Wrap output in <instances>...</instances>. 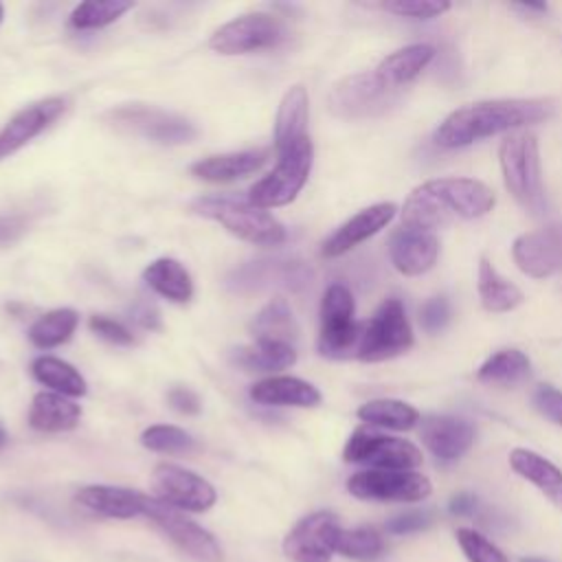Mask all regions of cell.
Instances as JSON below:
<instances>
[{
	"label": "cell",
	"instance_id": "obj_27",
	"mask_svg": "<svg viewBox=\"0 0 562 562\" xmlns=\"http://www.w3.org/2000/svg\"><path fill=\"white\" fill-rule=\"evenodd\" d=\"M250 334L255 336V342H274V345L294 347V340L299 336V325L288 301L281 296L268 301L250 321Z\"/></svg>",
	"mask_w": 562,
	"mask_h": 562
},
{
	"label": "cell",
	"instance_id": "obj_35",
	"mask_svg": "<svg viewBox=\"0 0 562 562\" xmlns=\"http://www.w3.org/2000/svg\"><path fill=\"white\" fill-rule=\"evenodd\" d=\"M79 325V314L72 307H57L37 316L29 327V340L37 349H53L70 340Z\"/></svg>",
	"mask_w": 562,
	"mask_h": 562
},
{
	"label": "cell",
	"instance_id": "obj_1",
	"mask_svg": "<svg viewBox=\"0 0 562 562\" xmlns=\"http://www.w3.org/2000/svg\"><path fill=\"white\" fill-rule=\"evenodd\" d=\"M555 114L553 99H487L450 112L435 130L432 140L443 149L468 147L503 132L549 121Z\"/></svg>",
	"mask_w": 562,
	"mask_h": 562
},
{
	"label": "cell",
	"instance_id": "obj_33",
	"mask_svg": "<svg viewBox=\"0 0 562 562\" xmlns=\"http://www.w3.org/2000/svg\"><path fill=\"white\" fill-rule=\"evenodd\" d=\"M31 373L40 384L66 397H81L88 391L83 375L70 362L55 356H37L31 362Z\"/></svg>",
	"mask_w": 562,
	"mask_h": 562
},
{
	"label": "cell",
	"instance_id": "obj_40",
	"mask_svg": "<svg viewBox=\"0 0 562 562\" xmlns=\"http://www.w3.org/2000/svg\"><path fill=\"white\" fill-rule=\"evenodd\" d=\"M457 542L468 562H509L505 553L474 529H459Z\"/></svg>",
	"mask_w": 562,
	"mask_h": 562
},
{
	"label": "cell",
	"instance_id": "obj_53",
	"mask_svg": "<svg viewBox=\"0 0 562 562\" xmlns=\"http://www.w3.org/2000/svg\"><path fill=\"white\" fill-rule=\"evenodd\" d=\"M2 13H4V11H2V4H0V22H2Z\"/></svg>",
	"mask_w": 562,
	"mask_h": 562
},
{
	"label": "cell",
	"instance_id": "obj_20",
	"mask_svg": "<svg viewBox=\"0 0 562 562\" xmlns=\"http://www.w3.org/2000/svg\"><path fill=\"white\" fill-rule=\"evenodd\" d=\"M395 213H397V206L393 202H378L358 211L323 241L321 252L325 257H340L349 252L351 248L360 246L362 241L380 233L395 217Z\"/></svg>",
	"mask_w": 562,
	"mask_h": 562
},
{
	"label": "cell",
	"instance_id": "obj_14",
	"mask_svg": "<svg viewBox=\"0 0 562 562\" xmlns=\"http://www.w3.org/2000/svg\"><path fill=\"white\" fill-rule=\"evenodd\" d=\"M151 487L158 501L180 512H206L217 501L215 487L204 476L176 463H158L151 472Z\"/></svg>",
	"mask_w": 562,
	"mask_h": 562
},
{
	"label": "cell",
	"instance_id": "obj_52",
	"mask_svg": "<svg viewBox=\"0 0 562 562\" xmlns=\"http://www.w3.org/2000/svg\"><path fill=\"white\" fill-rule=\"evenodd\" d=\"M7 443V430L2 428V424H0V448Z\"/></svg>",
	"mask_w": 562,
	"mask_h": 562
},
{
	"label": "cell",
	"instance_id": "obj_29",
	"mask_svg": "<svg viewBox=\"0 0 562 562\" xmlns=\"http://www.w3.org/2000/svg\"><path fill=\"white\" fill-rule=\"evenodd\" d=\"M145 283L173 303H187L193 296V279L189 270L173 257H158L143 270Z\"/></svg>",
	"mask_w": 562,
	"mask_h": 562
},
{
	"label": "cell",
	"instance_id": "obj_3",
	"mask_svg": "<svg viewBox=\"0 0 562 562\" xmlns=\"http://www.w3.org/2000/svg\"><path fill=\"white\" fill-rule=\"evenodd\" d=\"M498 162L512 198L529 215L542 217L547 213V193L542 187L538 138L527 130L507 134L498 147Z\"/></svg>",
	"mask_w": 562,
	"mask_h": 562
},
{
	"label": "cell",
	"instance_id": "obj_26",
	"mask_svg": "<svg viewBox=\"0 0 562 562\" xmlns=\"http://www.w3.org/2000/svg\"><path fill=\"white\" fill-rule=\"evenodd\" d=\"M509 465L518 476L529 481L555 507L562 509V470L555 463H551L549 459H544L533 450L514 448L509 452Z\"/></svg>",
	"mask_w": 562,
	"mask_h": 562
},
{
	"label": "cell",
	"instance_id": "obj_9",
	"mask_svg": "<svg viewBox=\"0 0 562 562\" xmlns=\"http://www.w3.org/2000/svg\"><path fill=\"white\" fill-rule=\"evenodd\" d=\"M342 459L369 465V470H415L424 461L413 441L373 428H356L342 448Z\"/></svg>",
	"mask_w": 562,
	"mask_h": 562
},
{
	"label": "cell",
	"instance_id": "obj_42",
	"mask_svg": "<svg viewBox=\"0 0 562 562\" xmlns=\"http://www.w3.org/2000/svg\"><path fill=\"white\" fill-rule=\"evenodd\" d=\"M531 402L542 417H547L549 422L562 428V389L549 382L538 384L531 393Z\"/></svg>",
	"mask_w": 562,
	"mask_h": 562
},
{
	"label": "cell",
	"instance_id": "obj_31",
	"mask_svg": "<svg viewBox=\"0 0 562 562\" xmlns=\"http://www.w3.org/2000/svg\"><path fill=\"white\" fill-rule=\"evenodd\" d=\"M531 375V360L520 349H498L476 371V380L492 386H516Z\"/></svg>",
	"mask_w": 562,
	"mask_h": 562
},
{
	"label": "cell",
	"instance_id": "obj_2",
	"mask_svg": "<svg viewBox=\"0 0 562 562\" xmlns=\"http://www.w3.org/2000/svg\"><path fill=\"white\" fill-rule=\"evenodd\" d=\"M494 204V191L476 178H435L411 191L402 206V226L435 233L454 220L483 217Z\"/></svg>",
	"mask_w": 562,
	"mask_h": 562
},
{
	"label": "cell",
	"instance_id": "obj_24",
	"mask_svg": "<svg viewBox=\"0 0 562 562\" xmlns=\"http://www.w3.org/2000/svg\"><path fill=\"white\" fill-rule=\"evenodd\" d=\"M310 119V97L303 86H292L277 110L274 119V151H283L307 134Z\"/></svg>",
	"mask_w": 562,
	"mask_h": 562
},
{
	"label": "cell",
	"instance_id": "obj_19",
	"mask_svg": "<svg viewBox=\"0 0 562 562\" xmlns=\"http://www.w3.org/2000/svg\"><path fill=\"white\" fill-rule=\"evenodd\" d=\"M389 257L404 277H419L437 263L439 239L430 231L400 226L389 237Z\"/></svg>",
	"mask_w": 562,
	"mask_h": 562
},
{
	"label": "cell",
	"instance_id": "obj_47",
	"mask_svg": "<svg viewBox=\"0 0 562 562\" xmlns=\"http://www.w3.org/2000/svg\"><path fill=\"white\" fill-rule=\"evenodd\" d=\"M26 233V222L20 215H0V246L15 244Z\"/></svg>",
	"mask_w": 562,
	"mask_h": 562
},
{
	"label": "cell",
	"instance_id": "obj_12",
	"mask_svg": "<svg viewBox=\"0 0 562 562\" xmlns=\"http://www.w3.org/2000/svg\"><path fill=\"white\" fill-rule=\"evenodd\" d=\"M351 496L378 503H415L430 496L428 476L417 470H360L347 479Z\"/></svg>",
	"mask_w": 562,
	"mask_h": 562
},
{
	"label": "cell",
	"instance_id": "obj_50",
	"mask_svg": "<svg viewBox=\"0 0 562 562\" xmlns=\"http://www.w3.org/2000/svg\"><path fill=\"white\" fill-rule=\"evenodd\" d=\"M514 9L525 13H547L549 7L544 2H520V4H514Z\"/></svg>",
	"mask_w": 562,
	"mask_h": 562
},
{
	"label": "cell",
	"instance_id": "obj_38",
	"mask_svg": "<svg viewBox=\"0 0 562 562\" xmlns=\"http://www.w3.org/2000/svg\"><path fill=\"white\" fill-rule=\"evenodd\" d=\"M132 9V2H81L72 9L70 13V24L79 31H90V29H101L112 22H116L123 13Z\"/></svg>",
	"mask_w": 562,
	"mask_h": 562
},
{
	"label": "cell",
	"instance_id": "obj_4",
	"mask_svg": "<svg viewBox=\"0 0 562 562\" xmlns=\"http://www.w3.org/2000/svg\"><path fill=\"white\" fill-rule=\"evenodd\" d=\"M191 211L222 224L231 235L255 246H279L285 241L283 224L266 209L255 206L248 198L213 193L193 200Z\"/></svg>",
	"mask_w": 562,
	"mask_h": 562
},
{
	"label": "cell",
	"instance_id": "obj_48",
	"mask_svg": "<svg viewBox=\"0 0 562 562\" xmlns=\"http://www.w3.org/2000/svg\"><path fill=\"white\" fill-rule=\"evenodd\" d=\"M132 318H134L140 327H145V329H160L158 310H156L154 305L145 303V301H140V303H136V305L132 307Z\"/></svg>",
	"mask_w": 562,
	"mask_h": 562
},
{
	"label": "cell",
	"instance_id": "obj_16",
	"mask_svg": "<svg viewBox=\"0 0 562 562\" xmlns=\"http://www.w3.org/2000/svg\"><path fill=\"white\" fill-rule=\"evenodd\" d=\"M512 255L516 266L531 279H547L562 272V222L518 235Z\"/></svg>",
	"mask_w": 562,
	"mask_h": 562
},
{
	"label": "cell",
	"instance_id": "obj_8",
	"mask_svg": "<svg viewBox=\"0 0 562 562\" xmlns=\"http://www.w3.org/2000/svg\"><path fill=\"white\" fill-rule=\"evenodd\" d=\"M360 325L356 323V301L347 285L331 283L321 299L318 351L327 358L356 353Z\"/></svg>",
	"mask_w": 562,
	"mask_h": 562
},
{
	"label": "cell",
	"instance_id": "obj_22",
	"mask_svg": "<svg viewBox=\"0 0 562 562\" xmlns=\"http://www.w3.org/2000/svg\"><path fill=\"white\" fill-rule=\"evenodd\" d=\"M250 400L263 406L312 408L321 404V391L294 375H270L250 386Z\"/></svg>",
	"mask_w": 562,
	"mask_h": 562
},
{
	"label": "cell",
	"instance_id": "obj_17",
	"mask_svg": "<svg viewBox=\"0 0 562 562\" xmlns=\"http://www.w3.org/2000/svg\"><path fill=\"white\" fill-rule=\"evenodd\" d=\"M66 110L61 97H46L15 112L9 123L0 130V160L9 158L35 136H40L50 123H55Z\"/></svg>",
	"mask_w": 562,
	"mask_h": 562
},
{
	"label": "cell",
	"instance_id": "obj_39",
	"mask_svg": "<svg viewBox=\"0 0 562 562\" xmlns=\"http://www.w3.org/2000/svg\"><path fill=\"white\" fill-rule=\"evenodd\" d=\"M140 443L147 450L160 454H184L195 446L193 437L184 428L171 424H154L145 428L140 435Z\"/></svg>",
	"mask_w": 562,
	"mask_h": 562
},
{
	"label": "cell",
	"instance_id": "obj_43",
	"mask_svg": "<svg viewBox=\"0 0 562 562\" xmlns=\"http://www.w3.org/2000/svg\"><path fill=\"white\" fill-rule=\"evenodd\" d=\"M435 522V512L430 509H413V512H404L397 514L393 518L386 520L384 529L393 536H406V533H417L428 529Z\"/></svg>",
	"mask_w": 562,
	"mask_h": 562
},
{
	"label": "cell",
	"instance_id": "obj_36",
	"mask_svg": "<svg viewBox=\"0 0 562 562\" xmlns=\"http://www.w3.org/2000/svg\"><path fill=\"white\" fill-rule=\"evenodd\" d=\"M283 283V285H296L305 283L307 274L299 261H259L250 263L239 270L237 274V288L241 285H261V283Z\"/></svg>",
	"mask_w": 562,
	"mask_h": 562
},
{
	"label": "cell",
	"instance_id": "obj_34",
	"mask_svg": "<svg viewBox=\"0 0 562 562\" xmlns=\"http://www.w3.org/2000/svg\"><path fill=\"white\" fill-rule=\"evenodd\" d=\"M364 424L389 428V430H411L419 424V413L415 406L393 397H378L364 402L356 413Z\"/></svg>",
	"mask_w": 562,
	"mask_h": 562
},
{
	"label": "cell",
	"instance_id": "obj_11",
	"mask_svg": "<svg viewBox=\"0 0 562 562\" xmlns=\"http://www.w3.org/2000/svg\"><path fill=\"white\" fill-rule=\"evenodd\" d=\"M184 555L195 562H222V547L215 536L187 518L180 509L169 507L156 496H147L145 514Z\"/></svg>",
	"mask_w": 562,
	"mask_h": 562
},
{
	"label": "cell",
	"instance_id": "obj_49",
	"mask_svg": "<svg viewBox=\"0 0 562 562\" xmlns=\"http://www.w3.org/2000/svg\"><path fill=\"white\" fill-rule=\"evenodd\" d=\"M476 507H479V501L470 492H459L448 503V509L452 516H474Z\"/></svg>",
	"mask_w": 562,
	"mask_h": 562
},
{
	"label": "cell",
	"instance_id": "obj_51",
	"mask_svg": "<svg viewBox=\"0 0 562 562\" xmlns=\"http://www.w3.org/2000/svg\"><path fill=\"white\" fill-rule=\"evenodd\" d=\"M520 562H549V560H544V558H538V555H527V558H522Z\"/></svg>",
	"mask_w": 562,
	"mask_h": 562
},
{
	"label": "cell",
	"instance_id": "obj_21",
	"mask_svg": "<svg viewBox=\"0 0 562 562\" xmlns=\"http://www.w3.org/2000/svg\"><path fill=\"white\" fill-rule=\"evenodd\" d=\"M75 501L90 514L116 520L143 516L147 505V496L143 492L119 485H86L77 492Z\"/></svg>",
	"mask_w": 562,
	"mask_h": 562
},
{
	"label": "cell",
	"instance_id": "obj_15",
	"mask_svg": "<svg viewBox=\"0 0 562 562\" xmlns=\"http://www.w3.org/2000/svg\"><path fill=\"white\" fill-rule=\"evenodd\" d=\"M340 531L342 527L334 512H312L285 533L283 553L294 562H329Z\"/></svg>",
	"mask_w": 562,
	"mask_h": 562
},
{
	"label": "cell",
	"instance_id": "obj_30",
	"mask_svg": "<svg viewBox=\"0 0 562 562\" xmlns=\"http://www.w3.org/2000/svg\"><path fill=\"white\" fill-rule=\"evenodd\" d=\"M476 288H479L481 305L494 314L512 312L525 301L522 290L516 283H512L509 279H505L487 257H481V261H479Z\"/></svg>",
	"mask_w": 562,
	"mask_h": 562
},
{
	"label": "cell",
	"instance_id": "obj_45",
	"mask_svg": "<svg viewBox=\"0 0 562 562\" xmlns=\"http://www.w3.org/2000/svg\"><path fill=\"white\" fill-rule=\"evenodd\" d=\"M448 318H450V303L446 296H432L419 310V323L428 334L441 331Z\"/></svg>",
	"mask_w": 562,
	"mask_h": 562
},
{
	"label": "cell",
	"instance_id": "obj_23",
	"mask_svg": "<svg viewBox=\"0 0 562 562\" xmlns=\"http://www.w3.org/2000/svg\"><path fill=\"white\" fill-rule=\"evenodd\" d=\"M268 156H270L268 149H244V151L217 154V156H206L195 160L189 167V171L195 178L206 182H233L261 169Z\"/></svg>",
	"mask_w": 562,
	"mask_h": 562
},
{
	"label": "cell",
	"instance_id": "obj_32",
	"mask_svg": "<svg viewBox=\"0 0 562 562\" xmlns=\"http://www.w3.org/2000/svg\"><path fill=\"white\" fill-rule=\"evenodd\" d=\"M233 364L244 371L255 373H270L288 369L296 362V351L292 345H274V342H252L233 349L231 353Z\"/></svg>",
	"mask_w": 562,
	"mask_h": 562
},
{
	"label": "cell",
	"instance_id": "obj_28",
	"mask_svg": "<svg viewBox=\"0 0 562 562\" xmlns=\"http://www.w3.org/2000/svg\"><path fill=\"white\" fill-rule=\"evenodd\" d=\"M435 57L430 44H408L389 53L375 68V75L391 88H402L413 81Z\"/></svg>",
	"mask_w": 562,
	"mask_h": 562
},
{
	"label": "cell",
	"instance_id": "obj_37",
	"mask_svg": "<svg viewBox=\"0 0 562 562\" xmlns=\"http://www.w3.org/2000/svg\"><path fill=\"white\" fill-rule=\"evenodd\" d=\"M336 551L356 562H375L386 553L384 538L373 527H356L342 529L338 536Z\"/></svg>",
	"mask_w": 562,
	"mask_h": 562
},
{
	"label": "cell",
	"instance_id": "obj_10",
	"mask_svg": "<svg viewBox=\"0 0 562 562\" xmlns=\"http://www.w3.org/2000/svg\"><path fill=\"white\" fill-rule=\"evenodd\" d=\"M108 119L116 130L143 136L160 145L191 143L198 134L195 125L189 119L154 105H140V103L119 105L108 114Z\"/></svg>",
	"mask_w": 562,
	"mask_h": 562
},
{
	"label": "cell",
	"instance_id": "obj_41",
	"mask_svg": "<svg viewBox=\"0 0 562 562\" xmlns=\"http://www.w3.org/2000/svg\"><path fill=\"white\" fill-rule=\"evenodd\" d=\"M384 11L400 15V18H415V20H430L439 18L450 9V2H437V0H397V2H384Z\"/></svg>",
	"mask_w": 562,
	"mask_h": 562
},
{
	"label": "cell",
	"instance_id": "obj_7",
	"mask_svg": "<svg viewBox=\"0 0 562 562\" xmlns=\"http://www.w3.org/2000/svg\"><path fill=\"white\" fill-rule=\"evenodd\" d=\"M413 347V327L400 299H386L373 316L360 327L356 358L362 362H382L406 353Z\"/></svg>",
	"mask_w": 562,
	"mask_h": 562
},
{
	"label": "cell",
	"instance_id": "obj_46",
	"mask_svg": "<svg viewBox=\"0 0 562 562\" xmlns=\"http://www.w3.org/2000/svg\"><path fill=\"white\" fill-rule=\"evenodd\" d=\"M167 400H169V406L182 415H198L200 408H202V402L198 397L195 391L187 389V386H173L169 393H167Z\"/></svg>",
	"mask_w": 562,
	"mask_h": 562
},
{
	"label": "cell",
	"instance_id": "obj_25",
	"mask_svg": "<svg viewBox=\"0 0 562 562\" xmlns=\"http://www.w3.org/2000/svg\"><path fill=\"white\" fill-rule=\"evenodd\" d=\"M81 419V408L66 395L53 391L35 393L29 408V424L40 432H66Z\"/></svg>",
	"mask_w": 562,
	"mask_h": 562
},
{
	"label": "cell",
	"instance_id": "obj_18",
	"mask_svg": "<svg viewBox=\"0 0 562 562\" xmlns=\"http://www.w3.org/2000/svg\"><path fill=\"white\" fill-rule=\"evenodd\" d=\"M419 437L439 461L461 459L476 439L472 422L454 415H426L419 419Z\"/></svg>",
	"mask_w": 562,
	"mask_h": 562
},
{
	"label": "cell",
	"instance_id": "obj_13",
	"mask_svg": "<svg viewBox=\"0 0 562 562\" xmlns=\"http://www.w3.org/2000/svg\"><path fill=\"white\" fill-rule=\"evenodd\" d=\"M285 37L279 18L270 13H244L222 24L209 40V46L220 55H246L255 50L274 48Z\"/></svg>",
	"mask_w": 562,
	"mask_h": 562
},
{
	"label": "cell",
	"instance_id": "obj_5",
	"mask_svg": "<svg viewBox=\"0 0 562 562\" xmlns=\"http://www.w3.org/2000/svg\"><path fill=\"white\" fill-rule=\"evenodd\" d=\"M402 99V88L386 86L375 70L347 75L327 94L329 112L345 121L375 119L391 112Z\"/></svg>",
	"mask_w": 562,
	"mask_h": 562
},
{
	"label": "cell",
	"instance_id": "obj_44",
	"mask_svg": "<svg viewBox=\"0 0 562 562\" xmlns=\"http://www.w3.org/2000/svg\"><path fill=\"white\" fill-rule=\"evenodd\" d=\"M90 329L99 336V338H103V340H108V342H112V345H123V347H127V345H132L134 342V336H132V331L121 323V321H114V318H110V316H103V314H94V316H90Z\"/></svg>",
	"mask_w": 562,
	"mask_h": 562
},
{
	"label": "cell",
	"instance_id": "obj_6",
	"mask_svg": "<svg viewBox=\"0 0 562 562\" xmlns=\"http://www.w3.org/2000/svg\"><path fill=\"white\" fill-rule=\"evenodd\" d=\"M277 156L279 158L274 169L268 176H263L259 182H255L248 193V200L255 206L266 211L290 204L305 187L312 171V162H314L312 138L305 136L294 145H290L288 149L279 151Z\"/></svg>",
	"mask_w": 562,
	"mask_h": 562
}]
</instances>
